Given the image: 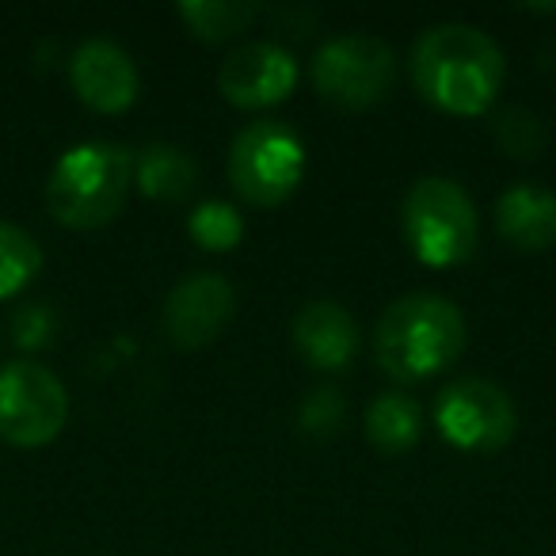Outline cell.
I'll list each match as a JSON object with an SVG mask.
<instances>
[{"label":"cell","instance_id":"cell-1","mask_svg":"<svg viewBox=\"0 0 556 556\" xmlns=\"http://www.w3.org/2000/svg\"><path fill=\"white\" fill-rule=\"evenodd\" d=\"M412 80L446 115H484L503 88V50L472 24H434L412 47Z\"/></svg>","mask_w":556,"mask_h":556},{"label":"cell","instance_id":"cell-2","mask_svg":"<svg viewBox=\"0 0 556 556\" xmlns=\"http://www.w3.org/2000/svg\"><path fill=\"white\" fill-rule=\"evenodd\" d=\"M469 328L446 294L416 290L386 305L374 328V355L378 366L396 381H424L442 374L462 358Z\"/></svg>","mask_w":556,"mask_h":556},{"label":"cell","instance_id":"cell-3","mask_svg":"<svg viewBox=\"0 0 556 556\" xmlns=\"http://www.w3.org/2000/svg\"><path fill=\"white\" fill-rule=\"evenodd\" d=\"M134 187V153L118 141H85L62 153L47 179V210L65 229H103Z\"/></svg>","mask_w":556,"mask_h":556},{"label":"cell","instance_id":"cell-4","mask_svg":"<svg viewBox=\"0 0 556 556\" xmlns=\"http://www.w3.org/2000/svg\"><path fill=\"white\" fill-rule=\"evenodd\" d=\"M408 248L427 267H457L477 252L480 222L469 191L457 179L424 176L408 187L401 206Z\"/></svg>","mask_w":556,"mask_h":556},{"label":"cell","instance_id":"cell-5","mask_svg":"<svg viewBox=\"0 0 556 556\" xmlns=\"http://www.w3.org/2000/svg\"><path fill=\"white\" fill-rule=\"evenodd\" d=\"M305 176V146L282 118H255L232 138V191L252 206H282Z\"/></svg>","mask_w":556,"mask_h":556},{"label":"cell","instance_id":"cell-6","mask_svg":"<svg viewBox=\"0 0 556 556\" xmlns=\"http://www.w3.org/2000/svg\"><path fill=\"white\" fill-rule=\"evenodd\" d=\"M313 85L332 108L366 111L396 85V54L378 35H336L313 54Z\"/></svg>","mask_w":556,"mask_h":556},{"label":"cell","instance_id":"cell-7","mask_svg":"<svg viewBox=\"0 0 556 556\" xmlns=\"http://www.w3.org/2000/svg\"><path fill=\"white\" fill-rule=\"evenodd\" d=\"M70 393L62 378L39 363L0 366V439L20 450H39L62 434Z\"/></svg>","mask_w":556,"mask_h":556},{"label":"cell","instance_id":"cell-8","mask_svg":"<svg viewBox=\"0 0 556 556\" xmlns=\"http://www.w3.org/2000/svg\"><path fill=\"white\" fill-rule=\"evenodd\" d=\"M434 424L442 439L469 454H495L518 431V412L507 389L484 378L450 381L434 401Z\"/></svg>","mask_w":556,"mask_h":556},{"label":"cell","instance_id":"cell-9","mask_svg":"<svg viewBox=\"0 0 556 556\" xmlns=\"http://www.w3.org/2000/svg\"><path fill=\"white\" fill-rule=\"evenodd\" d=\"M232 313H237V290L229 278L217 270H199V275L179 278L172 294L164 298V336L176 348L199 351L229 328Z\"/></svg>","mask_w":556,"mask_h":556},{"label":"cell","instance_id":"cell-10","mask_svg":"<svg viewBox=\"0 0 556 556\" xmlns=\"http://www.w3.org/2000/svg\"><path fill=\"white\" fill-rule=\"evenodd\" d=\"M298 85V62L278 42H244L217 70V88L229 103L244 111L270 108L287 100Z\"/></svg>","mask_w":556,"mask_h":556},{"label":"cell","instance_id":"cell-11","mask_svg":"<svg viewBox=\"0 0 556 556\" xmlns=\"http://www.w3.org/2000/svg\"><path fill=\"white\" fill-rule=\"evenodd\" d=\"M70 80L80 103H88L100 115H118L138 100V65L118 42L111 39H88L77 47L70 62Z\"/></svg>","mask_w":556,"mask_h":556},{"label":"cell","instance_id":"cell-12","mask_svg":"<svg viewBox=\"0 0 556 556\" xmlns=\"http://www.w3.org/2000/svg\"><path fill=\"white\" fill-rule=\"evenodd\" d=\"M358 325L340 302L332 298H317L305 302L294 317V348L302 351V358L313 370H348L351 358L358 355Z\"/></svg>","mask_w":556,"mask_h":556},{"label":"cell","instance_id":"cell-13","mask_svg":"<svg viewBox=\"0 0 556 556\" xmlns=\"http://www.w3.org/2000/svg\"><path fill=\"white\" fill-rule=\"evenodd\" d=\"M495 229L522 252L556 244V194L541 184H515L495 199Z\"/></svg>","mask_w":556,"mask_h":556},{"label":"cell","instance_id":"cell-14","mask_svg":"<svg viewBox=\"0 0 556 556\" xmlns=\"http://www.w3.org/2000/svg\"><path fill=\"white\" fill-rule=\"evenodd\" d=\"M134 184H138L141 194L156 202H179L199 184V164L184 146L153 141L134 156Z\"/></svg>","mask_w":556,"mask_h":556},{"label":"cell","instance_id":"cell-15","mask_svg":"<svg viewBox=\"0 0 556 556\" xmlns=\"http://www.w3.org/2000/svg\"><path fill=\"white\" fill-rule=\"evenodd\" d=\"M424 434V412L408 393H378L366 404V439L378 454H408Z\"/></svg>","mask_w":556,"mask_h":556},{"label":"cell","instance_id":"cell-16","mask_svg":"<svg viewBox=\"0 0 556 556\" xmlns=\"http://www.w3.org/2000/svg\"><path fill=\"white\" fill-rule=\"evenodd\" d=\"M255 16H260V9L248 4V0H184L179 4V20L202 42L237 39L240 31H248V24Z\"/></svg>","mask_w":556,"mask_h":556},{"label":"cell","instance_id":"cell-17","mask_svg":"<svg viewBox=\"0 0 556 556\" xmlns=\"http://www.w3.org/2000/svg\"><path fill=\"white\" fill-rule=\"evenodd\" d=\"M42 270V248L27 229L0 222V298H16Z\"/></svg>","mask_w":556,"mask_h":556},{"label":"cell","instance_id":"cell-18","mask_svg":"<svg viewBox=\"0 0 556 556\" xmlns=\"http://www.w3.org/2000/svg\"><path fill=\"white\" fill-rule=\"evenodd\" d=\"M187 232H191L202 248H210V252H229V248H237L240 237H244V217H240L229 202L210 199L194 206L191 222H187Z\"/></svg>","mask_w":556,"mask_h":556},{"label":"cell","instance_id":"cell-19","mask_svg":"<svg viewBox=\"0 0 556 556\" xmlns=\"http://www.w3.org/2000/svg\"><path fill=\"white\" fill-rule=\"evenodd\" d=\"M495 141L507 149L510 156L526 161V156H538L545 146V126L538 123V115L526 108H503L495 115Z\"/></svg>","mask_w":556,"mask_h":556},{"label":"cell","instance_id":"cell-20","mask_svg":"<svg viewBox=\"0 0 556 556\" xmlns=\"http://www.w3.org/2000/svg\"><path fill=\"white\" fill-rule=\"evenodd\" d=\"M58 336V313L50 302H27L12 313V340L20 351H42Z\"/></svg>","mask_w":556,"mask_h":556},{"label":"cell","instance_id":"cell-21","mask_svg":"<svg viewBox=\"0 0 556 556\" xmlns=\"http://www.w3.org/2000/svg\"><path fill=\"white\" fill-rule=\"evenodd\" d=\"M298 424H302L305 434L313 439H328V434L340 431L343 424V396L336 386H320L309 389L302 401V412H298Z\"/></svg>","mask_w":556,"mask_h":556}]
</instances>
